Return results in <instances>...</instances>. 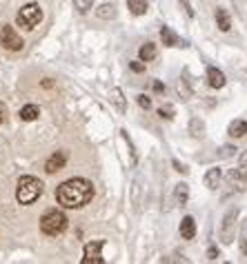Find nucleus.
Instances as JSON below:
<instances>
[{"mask_svg":"<svg viewBox=\"0 0 247 264\" xmlns=\"http://www.w3.org/2000/svg\"><path fill=\"white\" fill-rule=\"evenodd\" d=\"M91 198H93V187L89 180L83 178H71L56 189V200L65 209H80L89 205Z\"/></svg>","mask_w":247,"mask_h":264,"instance_id":"obj_1","label":"nucleus"},{"mask_svg":"<svg viewBox=\"0 0 247 264\" xmlns=\"http://www.w3.org/2000/svg\"><path fill=\"white\" fill-rule=\"evenodd\" d=\"M40 193H43V182L33 175H23L18 180V189H16V198L20 205H33Z\"/></svg>","mask_w":247,"mask_h":264,"instance_id":"obj_2","label":"nucleus"},{"mask_svg":"<svg viewBox=\"0 0 247 264\" xmlns=\"http://www.w3.org/2000/svg\"><path fill=\"white\" fill-rule=\"evenodd\" d=\"M65 229H67V218L63 211L49 209V211L43 213V218H40V231L45 235H60Z\"/></svg>","mask_w":247,"mask_h":264,"instance_id":"obj_3","label":"nucleus"},{"mask_svg":"<svg viewBox=\"0 0 247 264\" xmlns=\"http://www.w3.org/2000/svg\"><path fill=\"white\" fill-rule=\"evenodd\" d=\"M40 20H43V9H40V5L36 3H29V5H25L23 9L18 11V18H16V23L23 27V29H33Z\"/></svg>","mask_w":247,"mask_h":264,"instance_id":"obj_4","label":"nucleus"},{"mask_svg":"<svg viewBox=\"0 0 247 264\" xmlns=\"http://www.w3.org/2000/svg\"><path fill=\"white\" fill-rule=\"evenodd\" d=\"M0 45L5 47L7 51H20L23 49V38L16 33V29H13L11 25H5L3 31H0Z\"/></svg>","mask_w":247,"mask_h":264,"instance_id":"obj_5","label":"nucleus"},{"mask_svg":"<svg viewBox=\"0 0 247 264\" xmlns=\"http://www.w3.org/2000/svg\"><path fill=\"white\" fill-rule=\"evenodd\" d=\"M236 218H238V209H232V211H227V215L223 218V227H220V242H223V245H230V242L234 240Z\"/></svg>","mask_w":247,"mask_h":264,"instance_id":"obj_6","label":"nucleus"},{"mask_svg":"<svg viewBox=\"0 0 247 264\" xmlns=\"http://www.w3.org/2000/svg\"><path fill=\"white\" fill-rule=\"evenodd\" d=\"M103 247L105 242L103 240H96V242H89L85 247V255H83V264H103Z\"/></svg>","mask_w":247,"mask_h":264,"instance_id":"obj_7","label":"nucleus"},{"mask_svg":"<svg viewBox=\"0 0 247 264\" xmlns=\"http://www.w3.org/2000/svg\"><path fill=\"white\" fill-rule=\"evenodd\" d=\"M227 185H230L234 191H245L247 189V167L232 169V171L227 173Z\"/></svg>","mask_w":247,"mask_h":264,"instance_id":"obj_8","label":"nucleus"},{"mask_svg":"<svg viewBox=\"0 0 247 264\" xmlns=\"http://www.w3.org/2000/svg\"><path fill=\"white\" fill-rule=\"evenodd\" d=\"M65 165H67V153L65 151H56V153H51L49 158H47L45 171L47 173H58L60 169H65Z\"/></svg>","mask_w":247,"mask_h":264,"instance_id":"obj_9","label":"nucleus"},{"mask_svg":"<svg viewBox=\"0 0 247 264\" xmlns=\"http://www.w3.org/2000/svg\"><path fill=\"white\" fill-rule=\"evenodd\" d=\"M194 235H196V222H194L192 215H185V218L180 220V238L194 240Z\"/></svg>","mask_w":247,"mask_h":264,"instance_id":"obj_10","label":"nucleus"},{"mask_svg":"<svg viewBox=\"0 0 247 264\" xmlns=\"http://www.w3.org/2000/svg\"><path fill=\"white\" fill-rule=\"evenodd\" d=\"M207 83L214 89H220V87H225V73L216 67H207Z\"/></svg>","mask_w":247,"mask_h":264,"instance_id":"obj_11","label":"nucleus"},{"mask_svg":"<svg viewBox=\"0 0 247 264\" xmlns=\"http://www.w3.org/2000/svg\"><path fill=\"white\" fill-rule=\"evenodd\" d=\"M160 40H163V45H167V47H187L169 27H163V29H160Z\"/></svg>","mask_w":247,"mask_h":264,"instance_id":"obj_12","label":"nucleus"},{"mask_svg":"<svg viewBox=\"0 0 247 264\" xmlns=\"http://www.w3.org/2000/svg\"><path fill=\"white\" fill-rule=\"evenodd\" d=\"M220 178H223L220 169H216V167L210 169V171L205 173V187L212 189V191H214V189H218V187H220Z\"/></svg>","mask_w":247,"mask_h":264,"instance_id":"obj_13","label":"nucleus"},{"mask_svg":"<svg viewBox=\"0 0 247 264\" xmlns=\"http://www.w3.org/2000/svg\"><path fill=\"white\" fill-rule=\"evenodd\" d=\"M38 116H40V109L36 105H25L23 109H20V120H23V123H33Z\"/></svg>","mask_w":247,"mask_h":264,"instance_id":"obj_14","label":"nucleus"},{"mask_svg":"<svg viewBox=\"0 0 247 264\" xmlns=\"http://www.w3.org/2000/svg\"><path fill=\"white\" fill-rule=\"evenodd\" d=\"M127 7L134 16H143L147 13V7H149V0H127Z\"/></svg>","mask_w":247,"mask_h":264,"instance_id":"obj_15","label":"nucleus"},{"mask_svg":"<svg viewBox=\"0 0 247 264\" xmlns=\"http://www.w3.org/2000/svg\"><path fill=\"white\" fill-rule=\"evenodd\" d=\"M227 133H230L232 138H243V135L247 133V123L245 120H234V123L230 125V129H227Z\"/></svg>","mask_w":247,"mask_h":264,"instance_id":"obj_16","label":"nucleus"},{"mask_svg":"<svg viewBox=\"0 0 247 264\" xmlns=\"http://www.w3.org/2000/svg\"><path fill=\"white\" fill-rule=\"evenodd\" d=\"M138 56H140L143 63H149V60H154V58H156V45H154V43H145L143 47H140Z\"/></svg>","mask_w":247,"mask_h":264,"instance_id":"obj_17","label":"nucleus"},{"mask_svg":"<svg viewBox=\"0 0 247 264\" xmlns=\"http://www.w3.org/2000/svg\"><path fill=\"white\" fill-rule=\"evenodd\" d=\"M216 25H218L220 31H230L232 20H230V13H227L225 9H216Z\"/></svg>","mask_w":247,"mask_h":264,"instance_id":"obj_18","label":"nucleus"},{"mask_svg":"<svg viewBox=\"0 0 247 264\" xmlns=\"http://www.w3.org/2000/svg\"><path fill=\"white\" fill-rule=\"evenodd\" d=\"M174 198H176V202L180 207L187 205V198H189V187L185 185V182H180V185H176V191H174Z\"/></svg>","mask_w":247,"mask_h":264,"instance_id":"obj_19","label":"nucleus"},{"mask_svg":"<svg viewBox=\"0 0 247 264\" xmlns=\"http://www.w3.org/2000/svg\"><path fill=\"white\" fill-rule=\"evenodd\" d=\"M96 16L100 20H111L113 16H116V7H113L111 3H107V5H100L98 9H96Z\"/></svg>","mask_w":247,"mask_h":264,"instance_id":"obj_20","label":"nucleus"},{"mask_svg":"<svg viewBox=\"0 0 247 264\" xmlns=\"http://www.w3.org/2000/svg\"><path fill=\"white\" fill-rule=\"evenodd\" d=\"M111 103H113V107L120 111V113H125V109H127V105H125V96H123V91L120 89H111Z\"/></svg>","mask_w":247,"mask_h":264,"instance_id":"obj_21","label":"nucleus"},{"mask_svg":"<svg viewBox=\"0 0 247 264\" xmlns=\"http://www.w3.org/2000/svg\"><path fill=\"white\" fill-rule=\"evenodd\" d=\"M91 5H93V0H73V7H76L80 13H87L91 9Z\"/></svg>","mask_w":247,"mask_h":264,"instance_id":"obj_22","label":"nucleus"},{"mask_svg":"<svg viewBox=\"0 0 247 264\" xmlns=\"http://www.w3.org/2000/svg\"><path fill=\"white\" fill-rule=\"evenodd\" d=\"M189 129H192V135H196V138H200V135H203V123L194 118V120H192V125H189Z\"/></svg>","mask_w":247,"mask_h":264,"instance_id":"obj_23","label":"nucleus"},{"mask_svg":"<svg viewBox=\"0 0 247 264\" xmlns=\"http://www.w3.org/2000/svg\"><path fill=\"white\" fill-rule=\"evenodd\" d=\"M158 116H160V118H165V120H172V118H174V107L163 105V107L158 109Z\"/></svg>","mask_w":247,"mask_h":264,"instance_id":"obj_24","label":"nucleus"},{"mask_svg":"<svg viewBox=\"0 0 247 264\" xmlns=\"http://www.w3.org/2000/svg\"><path fill=\"white\" fill-rule=\"evenodd\" d=\"M129 69H131V71H136V73H143V71H145L143 60H138V63H136V60H134V63H129Z\"/></svg>","mask_w":247,"mask_h":264,"instance_id":"obj_25","label":"nucleus"},{"mask_svg":"<svg viewBox=\"0 0 247 264\" xmlns=\"http://www.w3.org/2000/svg\"><path fill=\"white\" fill-rule=\"evenodd\" d=\"M138 105L143 107V109H151V100H149V96H138Z\"/></svg>","mask_w":247,"mask_h":264,"instance_id":"obj_26","label":"nucleus"},{"mask_svg":"<svg viewBox=\"0 0 247 264\" xmlns=\"http://www.w3.org/2000/svg\"><path fill=\"white\" fill-rule=\"evenodd\" d=\"M234 151H236V147H223L220 149V158H230V155H234Z\"/></svg>","mask_w":247,"mask_h":264,"instance_id":"obj_27","label":"nucleus"},{"mask_svg":"<svg viewBox=\"0 0 247 264\" xmlns=\"http://www.w3.org/2000/svg\"><path fill=\"white\" fill-rule=\"evenodd\" d=\"M180 5H183V9H185V13L187 16H194V9H192V5H189V0H180Z\"/></svg>","mask_w":247,"mask_h":264,"instance_id":"obj_28","label":"nucleus"},{"mask_svg":"<svg viewBox=\"0 0 247 264\" xmlns=\"http://www.w3.org/2000/svg\"><path fill=\"white\" fill-rule=\"evenodd\" d=\"M151 89L156 91V93H165V85L158 83V80H154V83H151Z\"/></svg>","mask_w":247,"mask_h":264,"instance_id":"obj_29","label":"nucleus"},{"mask_svg":"<svg viewBox=\"0 0 247 264\" xmlns=\"http://www.w3.org/2000/svg\"><path fill=\"white\" fill-rule=\"evenodd\" d=\"M207 258H210V260H216V258H218V249H216V247H210V251H207Z\"/></svg>","mask_w":247,"mask_h":264,"instance_id":"obj_30","label":"nucleus"},{"mask_svg":"<svg viewBox=\"0 0 247 264\" xmlns=\"http://www.w3.org/2000/svg\"><path fill=\"white\" fill-rule=\"evenodd\" d=\"M5 120H7V111H5V107H3V105H0V125H3V123H5Z\"/></svg>","mask_w":247,"mask_h":264,"instance_id":"obj_31","label":"nucleus"},{"mask_svg":"<svg viewBox=\"0 0 247 264\" xmlns=\"http://www.w3.org/2000/svg\"><path fill=\"white\" fill-rule=\"evenodd\" d=\"M174 167H176V171H180V173H187V169H185L183 165H180V162H176V160H174Z\"/></svg>","mask_w":247,"mask_h":264,"instance_id":"obj_32","label":"nucleus"},{"mask_svg":"<svg viewBox=\"0 0 247 264\" xmlns=\"http://www.w3.org/2000/svg\"><path fill=\"white\" fill-rule=\"evenodd\" d=\"M240 167H247V151H243V155H240Z\"/></svg>","mask_w":247,"mask_h":264,"instance_id":"obj_33","label":"nucleus"},{"mask_svg":"<svg viewBox=\"0 0 247 264\" xmlns=\"http://www.w3.org/2000/svg\"><path fill=\"white\" fill-rule=\"evenodd\" d=\"M240 249H243V253L247 255V240H243V245H240Z\"/></svg>","mask_w":247,"mask_h":264,"instance_id":"obj_34","label":"nucleus"}]
</instances>
